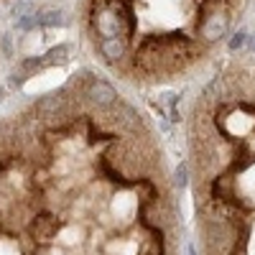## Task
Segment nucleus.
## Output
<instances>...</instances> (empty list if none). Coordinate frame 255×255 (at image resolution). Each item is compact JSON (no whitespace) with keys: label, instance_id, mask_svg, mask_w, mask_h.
I'll return each mask as SVG.
<instances>
[{"label":"nucleus","instance_id":"obj_12","mask_svg":"<svg viewBox=\"0 0 255 255\" xmlns=\"http://www.w3.org/2000/svg\"><path fill=\"white\" fill-rule=\"evenodd\" d=\"M28 5H31V0H20L18 5H13V15H20V13H23Z\"/></svg>","mask_w":255,"mask_h":255},{"label":"nucleus","instance_id":"obj_11","mask_svg":"<svg viewBox=\"0 0 255 255\" xmlns=\"http://www.w3.org/2000/svg\"><path fill=\"white\" fill-rule=\"evenodd\" d=\"M176 184H179V186L186 184V163H181V166L176 168Z\"/></svg>","mask_w":255,"mask_h":255},{"label":"nucleus","instance_id":"obj_1","mask_svg":"<svg viewBox=\"0 0 255 255\" xmlns=\"http://www.w3.org/2000/svg\"><path fill=\"white\" fill-rule=\"evenodd\" d=\"M230 28V8L220 5V8H212L209 13L202 15L199 20V36L207 41V44H212V41H220Z\"/></svg>","mask_w":255,"mask_h":255},{"label":"nucleus","instance_id":"obj_9","mask_svg":"<svg viewBox=\"0 0 255 255\" xmlns=\"http://www.w3.org/2000/svg\"><path fill=\"white\" fill-rule=\"evenodd\" d=\"M20 31H28V28H33V26H38V20H36V13H23L20 15V20L15 23Z\"/></svg>","mask_w":255,"mask_h":255},{"label":"nucleus","instance_id":"obj_6","mask_svg":"<svg viewBox=\"0 0 255 255\" xmlns=\"http://www.w3.org/2000/svg\"><path fill=\"white\" fill-rule=\"evenodd\" d=\"M38 26H61L64 23V15L59 8H44L41 13H36Z\"/></svg>","mask_w":255,"mask_h":255},{"label":"nucleus","instance_id":"obj_7","mask_svg":"<svg viewBox=\"0 0 255 255\" xmlns=\"http://www.w3.org/2000/svg\"><path fill=\"white\" fill-rule=\"evenodd\" d=\"M61 108V97L59 95H51V97H44L38 105H36V110L41 113V115H51V113H56Z\"/></svg>","mask_w":255,"mask_h":255},{"label":"nucleus","instance_id":"obj_4","mask_svg":"<svg viewBox=\"0 0 255 255\" xmlns=\"http://www.w3.org/2000/svg\"><path fill=\"white\" fill-rule=\"evenodd\" d=\"M125 36H110V38H100V54L105 61H120L125 56Z\"/></svg>","mask_w":255,"mask_h":255},{"label":"nucleus","instance_id":"obj_2","mask_svg":"<svg viewBox=\"0 0 255 255\" xmlns=\"http://www.w3.org/2000/svg\"><path fill=\"white\" fill-rule=\"evenodd\" d=\"M209 199L230 204V207H240V199L235 194V179L232 176H217L209 184Z\"/></svg>","mask_w":255,"mask_h":255},{"label":"nucleus","instance_id":"obj_14","mask_svg":"<svg viewBox=\"0 0 255 255\" xmlns=\"http://www.w3.org/2000/svg\"><path fill=\"white\" fill-rule=\"evenodd\" d=\"M250 49H253V51H255V38H253V41H250Z\"/></svg>","mask_w":255,"mask_h":255},{"label":"nucleus","instance_id":"obj_13","mask_svg":"<svg viewBox=\"0 0 255 255\" xmlns=\"http://www.w3.org/2000/svg\"><path fill=\"white\" fill-rule=\"evenodd\" d=\"M3 100H5V92H3V90H0V102H3Z\"/></svg>","mask_w":255,"mask_h":255},{"label":"nucleus","instance_id":"obj_5","mask_svg":"<svg viewBox=\"0 0 255 255\" xmlns=\"http://www.w3.org/2000/svg\"><path fill=\"white\" fill-rule=\"evenodd\" d=\"M56 230H59V222L54 220V217H36L33 222H31V235L36 238V240H49V238H54L56 235Z\"/></svg>","mask_w":255,"mask_h":255},{"label":"nucleus","instance_id":"obj_8","mask_svg":"<svg viewBox=\"0 0 255 255\" xmlns=\"http://www.w3.org/2000/svg\"><path fill=\"white\" fill-rule=\"evenodd\" d=\"M67 54H69V46L67 44H61L56 49H51L44 59V64H61V61H67Z\"/></svg>","mask_w":255,"mask_h":255},{"label":"nucleus","instance_id":"obj_3","mask_svg":"<svg viewBox=\"0 0 255 255\" xmlns=\"http://www.w3.org/2000/svg\"><path fill=\"white\" fill-rule=\"evenodd\" d=\"M84 97H87L92 105H97V108H113V105L118 102V92L102 79L90 82L87 90H84Z\"/></svg>","mask_w":255,"mask_h":255},{"label":"nucleus","instance_id":"obj_10","mask_svg":"<svg viewBox=\"0 0 255 255\" xmlns=\"http://www.w3.org/2000/svg\"><path fill=\"white\" fill-rule=\"evenodd\" d=\"M245 44H248V33L240 31V33H235V38L230 41V51H238V49H243Z\"/></svg>","mask_w":255,"mask_h":255}]
</instances>
